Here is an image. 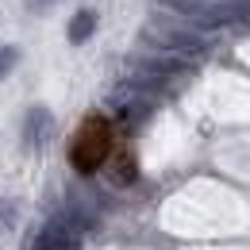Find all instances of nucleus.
Masks as SVG:
<instances>
[{"mask_svg":"<svg viewBox=\"0 0 250 250\" xmlns=\"http://www.w3.org/2000/svg\"><path fill=\"white\" fill-rule=\"evenodd\" d=\"M104 166H112V181H116V185L135 181V154H131V150H112Z\"/></svg>","mask_w":250,"mask_h":250,"instance_id":"nucleus-5","label":"nucleus"},{"mask_svg":"<svg viewBox=\"0 0 250 250\" xmlns=\"http://www.w3.org/2000/svg\"><path fill=\"white\" fill-rule=\"evenodd\" d=\"M50 139H54V112L42 108V104H35L31 112L23 116V146L39 150V146H46Z\"/></svg>","mask_w":250,"mask_h":250,"instance_id":"nucleus-3","label":"nucleus"},{"mask_svg":"<svg viewBox=\"0 0 250 250\" xmlns=\"http://www.w3.org/2000/svg\"><path fill=\"white\" fill-rule=\"evenodd\" d=\"M16 65H20V50H16V46H0V81H4Z\"/></svg>","mask_w":250,"mask_h":250,"instance_id":"nucleus-6","label":"nucleus"},{"mask_svg":"<svg viewBox=\"0 0 250 250\" xmlns=\"http://www.w3.org/2000/svg\"><path fill=\"white\" fill-rule=\"evenodd\" d=\"M112 150H116V127H112V120L104 112H93V116H85L77 124L65 154H69V166L77 173H96L108 162Z\"/></svg>","mask_w":250,"mask_h":250,"instance_id":"nucleus-1","label":"nucleus"},{"mask_svg":"<svg viewBox=\"0 0 250 250\" xmlns=\"http://www.w3.org/2000/svg\"><path fill=\"white\" fill-rule=\"evenodd\" d=\"M81 243V223L73 216H54L35 239V250H77Z\"/></svg>","mask_w":250,"mask_h":250,"instance_id":"nucleus-2","label":"nucleus"},{"mask_svg":"<svg viewBox=\"0 0 250 250\" xmlns=\"http://www.w3.org/2000/svg\"><path fill=\"white\" fill-rule=\"evenodd\" d=\"M54 4H58V0H27L31 12H46V8H54Z\"/></svg>","mask_w":250,"mask_h":250,"instance_id":"nucleus-7","label":"nucleus"},{"mask_svg":"<svg viewBox=\"0 0 250 250\" xmlns=\"http://www.w3.org/2000/svg\"><path fill=\"white\" fill-rule=\"evenodd\" d=\"M96 23H100L96 8H77V12L69 16V23H65V39H69L73 46H81V42H89L96 35Z\"/></svg>","mask_w":250,"mask_h":250,"instance_id":"nucleus-4","label":"nucleus"}]
</instances>
